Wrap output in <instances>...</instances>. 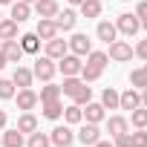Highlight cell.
I'll return each mask as SVG.
<instances>
[{
	"instance_id": "obj_1",
	"label": "cell",
	"mask_w": 147,
	"mask_h": 147,
	"mask_svg": "<svg viewBox=\"0 0 147 147\" xmlns=\"http://www.w3.org/2000/svg\"><path fill=\"white\" fill-rule=\"evenodd\" d=\"M107 52H90L87 55V63L81 66V81L84 84H92V81H98L101 78V72H104V66H107Z\"/></svg>"
},
{
	"instance_id": "obj_2",
	"label": "cell",
	"mask_w": 147,
	"mask_h": 147,
	"mask_svg": "<svg viewBox=\"0 0 147 147\" xmlns=\"http://www.w3.org/2000/svg\"><path fill=\"white\" fill-rule=\"evenodd\" d=\"M55 72H58L55 61L43 55V58H38V61H35V69H32V75H35V78H40V81H52V78H55Z\"/></svg>"
},
{
	"instance_id": "obj_3",
	"label": "cell",
	"mask_w": 147,
	"mask_h": 147,
	"mask_svg": "<svg viewBox=\"0 0 147 147\" xmlns=\"http://www.w3.org/2000/svg\"><path fill=\"white\" fill-rule=\"evenodd\" d=\"M115 29H118L121 35L133 38V35L141 29V20H138L136 15H130V12H127V15H118V20H115Z\"/></svg>"
},
{
	"instance_id": "obj_4",
	"label": "cell",
	"mask_w": 147,
	"mask_h": 147,
	"mask_svg": "<svg viewBox=\"0 0 147 147\" xmlns=\"http://www.w3.org/2000/svg\"><path fill=\"white\" fill-rule=\"evenodd\" d=\"M81 58L78 55H72V52H66L63 58H61V63H58V69L63 72V78H69V75H81Z\"/></svg>"
},
{
	"instance_id": "obj_5",
	"label": "cell",
	"mask_w": 147,
	"mask_h": 147,
	"mask_svg": "<svg viewBox=\"0 0 147 147\" xmlns=\"http://www.w3.org/2000/svg\"><path fill=\"white\" fill-rule=\"evenodd\" d=\"M66 43H69V52H72V55H78V58L92 52V40H90L87 35H81V32H78V35H72Z\"/></svg>"
},
{
	"instance_id": "obj_6",
	"label": "cell",
	"mask_w": 147,
	"mask_h": 147,
	"mask_svg": "<svg viewBox=\"0 0 147 147\" xmlns=\"http://www.w3.org/2000/svg\"><path fill=\"white\" fill-rule=\"evenodd\" d=\"M107 58H113V61L124 63V61H130V58H133V46H130L127 40H113V43H110V55H107Z\"/></svg>"
},
{
	"instance_id": "obj_7",
	"label": "cell",
	"mask_w": 147,
	"mask_h": 147,
	"mask_svg": "<svg viewBox=\"0 0 147 147\" xmlns=\"http://www.w3.org/2000/svg\"><path fill=\"white\" fill-rule=\"evenodd\" d=\"M15 98H18V110H23V113H29V110H35V107H38V101H40V98H38V92H35L32 87H26V90H20V92H18Z\"/></svg>"
},
{
	"instance_id": "obj_8",
	"label": "cell",
	"mask_w": 147,
	"mask_h": 147,
	"mask_svg": "<svg viewBox=\"0 0 147 147\" xmlns=\"http://www.w3.org/2000/svg\"><path fill=\"white\" fill-rule=\"evenodd\" d=\"M66 52H69V43H66V40H61L58 35H55L52 40H46V58H52V61H61Z\"/></svg>"
},
{
	"instance_id": "obj_9",
	"label": "cell",
	"mask_w": 147,
	"mask_h": 147,
	"mask_svg": "<svg viewBox=\"0 0 147 147\" xmlns=\"http://www.w3.org/2000/svg\"><path fill=\"white\" fill-rule=\"evenodd\" d=\"M3 55H6V61H9V63H20V58H23L26 52H23L20 40L15 38V40H3Z\"/></svg>"
},
{
	"instance_id": "obj_10",
	"label": "cell",
	"mask_w": 147,
	"mask_h": 147,
	"mask_svg": "<svg viewBox=\"0 0 147 147\" xmlns=\"http://www.w3.org/2000/svg\"><path fill=\"white\" fill-rule=\"evenodd\" d=\"M118 107L121 110H136V107H141V92L138 90H124L121 95H118Z\"/></svg>"
},
{
	"instance_id": "obj_11",
	"label": "cell",
	"mask_w": 147,
	"mask_h": 147,
	"mask_svg": "<svg viewBox=\"0 0 147 147\" xmlns=\"http://www.w3.org/2000/svg\"><path fill=\"white\" fill-rule=\"evenodd\" d=\"M52 20H55L58 32H69V29H75V20H78V18H75V12H72V9H63V12H58Z\"/></svg>"
},
{
	"instance_id": "obj_12",
	"label": "cell",
	"mask_w": 147,
	"mask_h": 147,
	"mask_svg": "<svg viewBox=\"0 0 147 147\" xmlns=\"http://www.w3.org/2000/svg\"><path fill=\"white\" fill-rule=\"evenodd\" d=\"M49 141H52V144H58V147H69L72 141H75V136H72V130H69V127H55V130H52V136H49Z\"/></svg>"
},
{
	"instance_id": "obj_13",
	"label": "cell",
	"mask_w": 147,
	"mask_h": 147,
	"mask_svg": "<svg viewBox=\"0 0 147 147\" xmlns=\"http://www.w3.org/2000/svg\"><path fill=\"white\" fill-rule=\"evenodd\" d=\"M35 35H38L40 40H52V38L58 35V26H55V20H52V18H40V23H38Z\"/></svg>"
},
{
	"instance_id": "obj_14",
	"label": "cell",
	"mask_w": 147,
	"mask_h": 147,
	"mask_svg": "<svg viewBox=\"0 0 147 147\" xmlns=\"http://www.w3.org/2000/svg\"><path fill=\"white\" fill-rule=\"evenodd\" d=\"M98 138H101V130H98V124H90V121H87V124L78 130V141H81V144H95Z\"/></svg>"
},
{
	"instance_id": "obj_15",
	"label": "cell",
	"mask_w": 147,
	"mask_h": 147,
	"mask_svg": "<svg viewBox=\"0 0 147 147\" xmlns=\"http://www.w3.org/2000/svg\"><path fill=\"white\" fill-rule=\"evenodd\" d=\"M35 12H38V18H55L61 12V6H58V0H35Z\"/></svg>"
},
{
	"instance_id": "obj_16",
	"label": "cell",
	"mask_w": 147,
	"mask_h": 147,
	"mask_svg": "<svg viewBox=\"0 0 147 147\" xmlns=\"http://www.w3.org/2000/svg\"><path fill=\"white\" fill-rule=\"evenodd\" d=\"M32 81H35L32 69H26V66H15V75H12V84H15V87L26 90V87H32Z\"/></svg>"
},
{
	"instance_id": "obj_17",
	"label": "cell",
	"mask_w": 147,
	"mask_h": 147,
	"mask_svg": "<svg viewBox=\"0 0 147 147\" xmlns=\"http://www.w3.org/2000/svg\"><path fill=\"white\" fill-rule=\"evenodd\" d=\"M95 35H98L104 43H113V40H115V35H118V29H115V23L101 20V23H98V29H95Z\"/></svg>"
},
{
	"instance_id": "obj_18",
	"label": "cell",
	"mask_w": 147,
	"mask_h": 147,
	"mask_svg": "<svg viewBox=\"0 0 147 147\" xmlns=\"http://www.w3.org/2000/svg\"><path fill=\"white\" fill-rule=\"evenodd\" d=\"M18 38V23L12 18H3L0 20V40H15Z\"/></svg>"
},
{
	"instance_id": "obj_19",
	"label": "cell",
	"mask_w": 147,
	"mask_h": 147,
	"mask_svg": "<svg viewBox=\"0 0 147 147\" xmlns=\"http://www.w3.org/2000/svg\"><path fill=\"white\" fill-rule=\"evenodd\" d=\"M29 3H23V0H15L12 3V20L15 23H23V20H29Z\"/></svg>"
},
{
	"instance_id": "obj_20",
	"label": "cell",
	"mask_w": 147,
	"mask_h": 147,
	"mask_svg": "<svg viewBox=\"0 0 147 147\" xmlns=\"http://www.w3.org/2000/svg\"><path fill=\"white\" fill-rule=\"evenodd\" d=\"M0 144H3V147H23V133L15 127V130H9V133L0 136Z\"/></svg>"
},
{
	"instance_id": "obj_21",
	"label": "cell",
	"mask_w": 147,
	"mask_h": 147,
	"mask_svg": "<svg viewBox=\"0 0 147 147\" xmlns=\"http://www.w3.org/2000/svg\"><path fill=\"white\" fill-rule=\"evenodd\" d=\"M84 118L90 121V124H98V121H104V104H87V110H84Z\"/></svg>"
},
{
	"instance_id": "obj_22",
	"label": "cell",
	"mask_w": 147,
	"mask_h": 147,
	"mask_svg": "<svg viewBox=\"0 0 147 147\" xmlns=\"http://www.w3.org/2000/svg\"><path fill=\"white\" fill-rule=\"evenodd\" d=\"M107 133L115 138V136H121V133H127V118L124 115H113L110 121H107Z\"/></svg>"
},
{
	"instance_id": "obj_23",
	"label": "cell",
	"mask_w": 147,
	"mask_h": 147,
	"mask_svg": "<svg viewBox=\"0 0 147 147\" xmlns=\"http://www.w3.org/2000/svg\"><path fill=\"white\" fill-rule=\"evenodd\" d=\"M81 84H84V81H81L78 75H69V78H63V84H61V95H69V98H72V95H75V92L81 90Z\"/></svg>"
},
{
	"instance_id": "obj_24",
	"label": "cell",
	"mask_w": 147,
	"mask_h": 147,
	"mask_svg": "<svg viewBox=\"0 0 147 147\" xmlns=\"http://www.w3.org/2000/svg\"><path fill=\"white\" fill-rule=\"evenodd\" d=\"M20 46H23V52H26V55H35V52L40 49V38H38L35 32H29V35H23V38H20Z\"/></svg>"
},
{
	"instance_id": "obj_25",
	"label": "cell",
	"mask_w": 147,
	"mask_h": 147,
	"mask_svg": "<svg viewBox=\"0 0 147 147\" xmlns=\"http://www.w3.org/2000/svg\"><path fill=\"white\" fill-rule=\"evenodd\" d=\"M43 115L46 118H52V121H58L61 115H63V104L55 98V101H43Z\"/></svg>"
},
{
	"instance_id": "obj_26",
	"label": "cell",
	"mask_w": 147,
	"mask_h": 147,
	"mask_svg": "<svg viewBox=\"0 0 147 147\" xmlns=\"http://www.w3.org/2000/svg\"><path fill=\"white\" fill-rule=\"evenodd\" d=\"M63 118H66V124H81L84 121V110L78 104H69V107H63Z\"/></svg>"
},
{
	"instance_id": "obj_27",
	"label": "cell",
	"mask_w": 147,
	"mask_h": 147,
	"mask_svg": "<svg viewBox=\"0 0 147 147\" xmlns=\"http://www.w3.org/2000/svg\"><path fill=\"white\" fill-rule=\"evenodd\" d=\"M18 130H20V133H35V130H38V118H35L32 113H23V115L18 118Z\"/></svg>"
},
{
	"instance_id": "obj_28",
	"label": "cell",
	"mask_w": 147,
	"mask_h": 147,
	"mask_svg": "<svg viewBox=\"0 0 147 147\" xmlns=\"http://www.w3.org/2000/svg\"><path fill=\"white\" fill-rule=\"evenodd\" d=\"M81 15L84 18H98L101 15V0H84L81 3Z\"/></svg>"
},
{
	"instance_id": "obj_29",
	"label": "cell",
	"mask_w": 147,
	"mask_h": 147,
	"mask_svg": "<svg viewBox=\"0 0 147 147\" xmlns=\"http://www.w3.org/2000/svg\"><path fill=\"white\" fill-rule=\"evenodd\" d=\"M101 104H104V110H115V107H118V92H115L113 87H107V90L101 92Z\"/></svg>"
},
{
	"instance_id": "obj_30",
	"label": "cell",
	"mask_w": 147,
	"mask_h": 147,
	"mask_svg": "<svg viewBox=\"0 0 147 147\" xmlns=\"http://www.w3.org/2000/svg\"><path fill=\"white\" fill-rule=\"evenodd\" d=\"M130 121H133V127H147V107H136V110H130Z\"/></svg>"
},
{
	"instance_id": "obj_31",
	"label": "cell",
	"mask_w": 147,
	"mask_h": 147,
	"mask_svg": "<svg viewBox=\"0 0 147 147\" xmlns=\"http://www.w3.org/2000/svg\"><path fill=\"white\" fill-rule=\"evenodd\" d=\"M72 101H75L78 107H84V104H90L92 101V87H87V84H81V90L72 95Z\"/></svg>"
},
{
	"instance_id": "obj_32",
	"label": "cell",
	"mask_w": 147,
	"mask_h": 147,
	"mask_svg": "<svg viewBox=\"0 0 147 147\" xmlns=\"http://www.w3.org/2000/svg\"><path fill=\"white\" fill-rule=\"evenodd\" d=\"M38 98H40V104H43V101H55V98H61V87H55V84H49V81H46V87L40 90V95H38Z\"/></svg>"
},
{
	"instance_id": "obj_33",
	"label": "cell",
	"mask_w": 147,
	"mask_h": 147,
	"mask_svg": "<svg viewBox=\"0 0 147 147\" xmlns=\"http://www.w3.org/2000/svg\"><path fill=\"white\" fill-rule=\"evenodd\" d=\"M49 144H52V141H49V136H46V133H38V130H35V133H29L26 147H49Z\"/></svg>"
},
{
	"instance_id": "obj_34",
	"label": "cell",
	"mask_w": 147,
	"mask_h": 147,
	"mask_svg": "<svg viewBox=\"0 0 147 147\" xmlns=\"http://www.w3.org/2000/svg\"><path fill=\"white\" fill-rule=\"evenodd\" d=\"M130 84H133V90H144V87H147L144 69H133V72H130Z\"/></svg>"
},
{
	"instance_id": "obj_35",
	"label": "cell",
	"mask_w": 147,
	"mask_h": 147,
	"mask_svg": "<svg viewBox=\"0 0 147 147\" xmlns=\"http://www.w3.org/2000/svg\"><path fill=\"white\" fill-rule=\"evenodd\" d=\"M130 144H133V147H147V130L141 127V130L130 133Z\"/></svg>"
},
{
	"instance_id": "obj_36",
	"label": "cell",
	"mask_w": 147,
	"mask_h": 147,
	"mask_svg": "<svg viewBox=\"0 0 147 147\" xmlns=\"http://www.w3.org/2000/svg\"><path fill=\"white\" fill-rule=\"evenodd\" d=\"M0 98H15V84H12V78H0Z\"/></svg>"
},
{
	"instance_id": "obj_37",
	"label": "cell",
	"mask_w": 147,
	"mask_h": 147,
	"mask_svg": "<svg viewBox=\"0 0 147 147\" xmlns=\"http://www.w3.org/2000/svg\"><path fill=\"white\" fill-rule=\"evenodd\" d=\"M136 18L138 20H147V0H141V3L136 6Z\"/></svg>"
},
{
	"instance_id": "obj_38",
	"label": "cell",
	"mask_w": 147,
	"mask_h": 147,
	"mask_svg": "<svg viewBox=\"0 0 147 147\" xmlns=\"http://www.w3.org/2000/svg\"><path fill=\"white\" fill-rule=\"evenodd\" d=\"M115 147H133V144H130V133H121V136H115Z\"/></svg>"
},
{
	"instance_id": "obj_39",
	"label": "cell",
	"mask_w": 147,
	"mask_h": 147,
	"mask_svg": "<svg viewBox=\"0 0 147 147\" xmlns=\"http://www.w3.org/2000/svg\"><path fill=\"white\" fill-rule=\"evenodd\" d=\"M133 52H136V55H138L141 61H147V40H141V43H138V46H136Z\"/></svg>"
},
{
	"instance_id": "obj_40",
	"label": "cell",
	"mask_w": 147,
	"mask_h": 147,
	"mask_svg": "<svg viewBox=\"0 0 147 147\" xmlns=\"http://www.w3.org/2000/svg\"><path fill=\"white\" fill-rule=\"evenodd\" d=\"M92 147H115V144H113V141H101V138H98V141H95Z\"/></svg>"
},
{
	"instance_id": "obj_41",
	"label": "cell",
	"mask_w": 147,
	"mask_h": 147,
	"mask_svg": "<svg viewBox=\"0 0 147 147\" xmlns=\"http://www.w3.org/2000/svg\"><path fill=\"white\" fill-rule=\"evenodd\" d=\"M141 107H147V87L141 90Z\"/></svg>"
},
{
	"instance_id": "obj_42",
	"label": "cell",
	"mask_w": 147,
	"mask_h": 147,
	"mask_svg": "<svg viewBox=\"0 0 147 147\" xmlns=\"http://www.w3.org/2000/svg\"><path fill=\"white\" fill-rule=\"evenodd\" d=\"M6 63H9V61H6V55H3V49H0V69H3Z\"/></svg>"
},
{
	"instance_id": "obj_43",
	"label": "cell",
	"mask_w": 147,
	"mask_h": 147,
	"mask_svg": "<svg viewBox=\"0 0 147 147\" xmlns=\"http://www.w3.org/2000/svg\"><path fill=\"white\" fill-rule=\"evenodd\" d=\"M3 127H6V113L0 110V130H3Z\"/></svg>"
},
{
	"instance_id": "obj_44",
	"label": "cell",
	"mask_w": 147,
	"mask_h": 147,
	"mask_svg": "<svg viewBox=\"0 0 147 147\" xmlns=\"http://www.w3.org/2000/svg\"><path fill=\"white\" fill-rule=\"evenodd\" d=\"M69 3H72V6H81V3H84V0H69Z\"/></svg>"
},
{
	"instance_id": "obj_45",
	"label": "cell",
	"mask_w": 147,
	"mask_h": 147,
	"mask_svg": "<svg viewBox=\"0 0 147 147\" xmlns=\"http://www.w3.org/2000/svg\"><path fill=\"white\" fill-rule=\"evenodd\" d=\"M6 3H15V0H0V6H6Z\"/></svg>"
},
{
	"instance_id": "obj_46",
	"label": "cell",
	"mask_w": 147,
	"mask_h": 147,
	"mask_svg": "<svg viewBox=\"0 0 147 147\" xmlns=\"http://www.w3.org/2000/svg\"><path fill=\"white\" fill-rule=\"evenodd\" d=\"M141 69H144V75H147V63H144V66H141Z\"/></svg>"
},
{
	"instance_id": "obj_47",
	"label": "cell",
	"mask_w": 147,
	"mask_h": 147,
	"mask_svg": "<svg viewBox=\"0 0 147 147\" xmlns=\"http://www.w3.org/2000/svg\"><path fill=\"white\" fill-rule=\"evenodd\" d=\"M141 26H144V29H147V20H141Z\"/></svg>"
},
{
	"instance_id": "obj_48",
	"label": "cell",
	"mask_w": 147,
	"mask_h": 147,
	"mask_svg": "<svg viewBox=\"0 0 147 147\" xmlns=\"http://www.w3.org/2000/svg\"><path fill=\"white\" fill-rule=\"evenodd\" d=\"M23 3H35V0H23Z\"/></svg>"
},
{
	"instance_id": "obj_49",
	"label": "cell",
	"mask_w": 147,
	"mask_h": 147,
	"mask_svg": "<svg viewBox=\"0 0 147 147\" xmlns=\"http://www.w3.org/2000/svg\"><path fill=\"white\" fill-rule=\"evenodd\" d=\"M0 20H3V15H0Z\"/></svg>"
},
{
	"instance_id": "obj_50",
	"label": "cell",
	"mask_w": 147,
	"mask_h": 147,
	"mask_svg": "<svg viewBox=\"0 0 147 147\" xmlns=\"http://www.w3.org/2000/svg\"><path fill=\"white\" fill-rule=\"evenodd\" d=\"M124 3H127V0H124Z\"/></svg>"
},
{
	"instance_id": "obj_51",
	"label": "cell",
	"mask_w": 147,
	"mask_h": 147,
	"mask_svg": "<svg viewBox=\"0 0 147 147\" xmlns=\"http://www.w3.org/2000/svg\"><path fill=\"white\" fill-rule=\"evenodd\" d=\"M0 43H3V40H0Z\"/></svg>"
}]
</instances>
